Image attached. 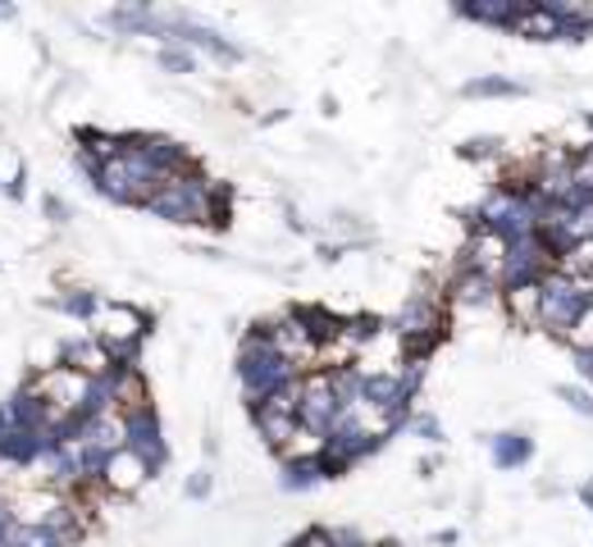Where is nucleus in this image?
<instances>
[{"mask_svg":"<svg viewBox=\"0 0 593 547\" xmlns=\"http://www.w3.org/2000/svg\"><path fill=\"white\" fill-rule=\"evenodd\" d=\"M146 484H151V471L123 448V452L110 456V471H106V484H100V488H106L110 498H138Z\"/></svg>","mask_w":593,"mask_h":547,"instance_id":"9","label":"nucleus"},{"mask_svg":"<svg viewBox=\"0 0 593 547\" xmlns=\"http://www.w3.org/2000/svg\"><path fill=\"white\" fill-rule=\"evenodd\" d=\"M156 64H161L165 73H174V78H188V73L201 69V60L192 56L188 46H161V50H156Z\"/></svg>","mask_w":593,"mask_h":547,"instance_id":"19","label":"nucleus"},{"mask_svg":"<svg viewBox=\"0 0 593 547\" xmlns=\"http://www.w3.org/2000/svg\"><path fill=\"white\" fill-rule=\"evenodd\" d=\"M525 0H461L456 14L479 23V28H494V33H511L515 14H521Z\"/></svg>","mask_w":593,"mask_h":547,"instance_id":"10","label":"nucleus"},{"mask_svg":"<svg viewBox=\"0 0 593 547\" xmlns=\"http://www.w3.org/2000/svg\"><path fill=\"white\" fill-rule=\"evenodd\" d=\"M46 215L56 219V224H69V205L60 197H46Z\"/></svg>","mask_w":593,"mask_h":547,"instance_id":"27","label":"nucleus"},{"mask_svg":"<svg viewBox=\"0 0 593 547\" xmlns=\"http://www.w3.org/2000/svg\"><path fill=\"white\" fill-rule=\"evenodd\" d=\"M60 310V316H69V320H79V324H96V316H100V306H106V297L100 293H92V288H69V293H60L56 301H50Z\"/></svg>","mask_w":593,"mask_h":547,"instance_id":"16","label":"nucleus"},{"mask_svg":"<svg viewBox=\"0 0 593 547\" xmlns=\"http://www.w3.org/2000/svg\"><path fill=\"white\" fill-rule=\"evenodd\" d=\"M234 374H238V388H242V402L247 406H261V402H270L278 393V388H288V383L301 379L297 365L283 356L256 324L242 333V343H238Z\"/></svg>","mask_w":593,"mask_h":547,"instance_id":"1","label":"nucleus"},{"mask_svg":"<svg viewBox=\"0 0 593 547\" xmlns=\"http://www.w3.org/2000/svg\"><path fill=\"white\" fill-rule=\"evenodd\" d=\"M456 155L461 160H471V165H488V160H502L507 155V142L502 138H494V133H484V138H466L456 146Z\"/></svg>","mask_w":593,"mask_h":547,"instance_id":"18","label":"nucleus"},{"mask_svg":"<svg viewBox=\"0 0 593 547\" xmlns=\"http://www.w3.org/2000/svg\"><path fill=\"white\" fill-rule=\"evenodd\" d=\"M370 547H402L398 538H383V543H370Z\"/></svg>","mask_w":593,"mask_h":547,"instance_id":"32","label":"nucleus"},{"mask_svg":"<svg viewBox=\"0 0 593 547\" xmlns=\"http://www.w3.org/2000/svg\"><path fill=\"white\" fill-rule=\"evenodd\" d=\"M352 242H320L316 247V255H320V265H339V260H343V251H347Z\"/></svg>","mask_w":593,"mask_h":547,"instance_id":"26","label":"nucleus"},{"mask_svg":"<svg viewBox=\"0 0 593 547\" xmlns=\"http://www.w3.org/2000/svg\"><path fill=\"white\" fill-rule=\"evenodd\" d=\"M434 475H438V461L425 456V461H420V479H434Z\"/></svg>","mask_w":593,"mask_h":547,"instance_id":"31","label":"nucleus"},{"mask_svg":"<svg viewBox=\"0 0 593 547\" xmlns=\"http://www.w3.org/2000/svg\"><path fill=\"white\" fill-rule=\"evenodd\" d=\"M576 498H580V507H584V511L593 515V475H589V479H584V484L576 488Z\"/></svg>","mask_w":593,"mask_h":547,"instance_id":"29","label":"nucleus"},{"mask_svg":"<svg viewBox=\"0 0 593 547\" xmlns=\"http://www.w3.org/2000/svg\"><path fill=\"white\" fill-rule=\"evenodd\" d=\"M461 96L466 100H521V96H530V83H521V78H511V73H479V78L461 83Z\"/></svg>","mask_w":593,"mask_h":547,"instance_id":"12","label":"nucleus"},{"mask_svg":"<svg viewBox=\"0 0 593 547\" xmlns=\"http://www.w3.org/2000/svg\"><path fill=\"white\" fill-rule=\"evenodd\" d=\"M566 347H593V310L576 324V333H571V343H566Z\"/></svg>","mask_w":593,"mask_h":547,"instance_id":"25","label":"nucleus"},{"mask_svg":"<svg viewBox=\"0 0 593 547\" xmlns=\"http://www.w3.org/2000/svg\"><path fill=\"white\" fill-rule=\"evenodd\" d=\"M429 543H434V547H456V543H461V530H438Z\"/></svg>","mask_w":593,"mask_h":547,"instance_id":"28","label":"nucleus"},{"mask_svg":"<svg viewBox=\"0 0 593 547\" xmlns=\"http://www.w3.org/2000/svg\"><path fill=\"white\" fill-rule=\"evenodd\" d=\"M406 433L420 438V442H429V448H438V442L448 438V433H443V420H438L434 411H420V406H416V415L406 420Z\"/></svg>","mask_w":593,"mask_h":547,"instance_id":"20","label":"nucleus"},{"mask_svg":"<svg viewBox=\"0 0 593 547\" xmlns=\"http://www.w3.org/2000/svg\"><path fill=\"white\" fill-rule=\"evenodd\" d=\"M92 337L110 352V365H128V370H146L142 365V347L151 337V316L142 306H128V301H106L100 316L92 324Z\"/></svg>","mask_w":593,"mask_h":547,"instance_id":"3","label":"nucleus"},{"mask_svg":"<svg viewBox=\"0 0 593 547\" xmlns=\"http://www.w3.org/2000/svg\"><path fill=\"white\" fill-rule=\"evenodd\" d=\"M557 270L553 251L534 238H521V242H507V255H502V270H498V288L511 293V288H538L548 274Z\"/></svg>","mask_w":593,"mask_h":547,"instance_id":"6","label":"nucleus"},{"mask_svg":"<svg viewBox=\"0 0 593 547\" xmlns=\"http://www.w3.org/2000/svg\"><path fill=\"white\" fill-rule=\"evenodd\" d=\"M511 37H525V41H561V23L548 14L544 0H525L521 14L511 23Z\"/></svg>","mask_w":593,"mask_h":547,"instance_id":"13","label":"nucleus"},{"mask_svg":"<svg viewBox=\"0 0 593 547\" xmlns=\"http://www.w3.org/2000/svg\"><path fill=\"white\" fill-rule=\"evenodd\" d=\"M211 492H215V471H211V465H201V471H192V475H188L183 498H188V502H205Z\"/></svg>","mask_w":593,"mask_h":547,"instance_id":"23","label":"nucleus"},{"mask_svg":"<svg viewBox=\"0 0 593 547\" xmlns=\"http://www.w3.org/2000/svg\"><path fill=\"white\" fill-rule=\"evenodd\" d=\"M79 442H92V448H100V452H123V415L119 411H110V415H96V420H83V433H79Z\"/></svg>","mask_w":593,"mask_h":547,"instance_id":"15","label":"nucleus"},{"mask_svg":"<svg viewBox=\"0 0 593 547\" xmlns=\"http://www.w3.org/2000/svg\"><path fill=\"white\" fill-rule=\"evenodd\" d=\"M10 543H14V547H64V543H60V534H56V530H46V525H19Z\"/></svg>","mask_w":593,"mask_h":547,"instance_id":"22","label":"nucleus"},{"mask_svg":"<svg viewBox=\"0 0 593 547\" xmlns=\"http://www.w3.org/2000/svg\"><path fill=\"white\" fill-rule=\"evenodd\" d=\"M571 352V365H576V383H584L593 393V347H566Z\"/></svg>","mask_w":593,"mask_h":547,"instance_id":"24","label":"nucleus"},{"mask_svg":"<svg viewBox=\"0 0 593 547\" xmlns=\"http://www.w3.org/2000/svg\"><path fill=\"white\" fill-rule=\"evenodd\" d=\"M484 448L494 471L511 475V471H525V465L538 456V442L530 438V429H498V433H484Z\"/></svg>","mask_w":593,"mask_h":547,"instance_id":"8","label":"nucleus"},{"mask_svg":"<svg viewBox=\"0 0 593 547\" xmlns=\"http://www.w3.org/2000/svg\"><path fill=\"white\" fill-rule=\"evenodd\" d=\"M283 119H288V110H283V106H278V110H270V115H261V128H270V123H283Z\"/></svg>","mask_w":593,"mask_h":547,"instance_id":"30","label":"nucleus"},{"mask_svg":"<svg viewBox=\"0 0 593 547\" xmlns=\"http://www.w3.org/2000/svg\"><path fill=\"white\" fill-rule=\"evenodd\" d=\"M324 484V475H320V461H316V452H297V456H288V461H278V492H311V488H320Z\"/></svg>","mask_w":593,"mask_h":547,"instance_id":"14","label":"nucleus"},{"mask_svg":"<svg viewBox=\"0 0 593 547\" xmlns=\"http://www.w3.org/2000/svg\"><path fill=\"white\" fill-rule=\"evenodd\" d=\"M553 393H557L566 406H571V411L580 415V420H593V393H589L584 383H576V379H571V383H557Z\"/></svg>","mask_w":593,"mask_h":547,"instance_id":"21","label":"nucleus"},{"mask_svg":"<svg viewBox=\"0 0 593 547\" xmlns=\"http://www.w3.org/2000/svg\"><path fill=\"white\" fill-rule=\"evenodd\" d=\"M593 310V278H576L566 270H553L538 283V329L557 343H571L576 324Z\"/></svg>","mask_w":593,"mask_h":547,"instance_id":"2","label":"nucleus"},{"mask_svg":"<svg viewBox=\"0 0 593 547\" xmlns=\"http://www.w3.org/2000/svg\"><path fill=\"white\" fill-rule=\"evenodd\" d=\"M343 402L333 397V383L329 370H306L301 374V406H297V429L306 433L320 448V442L333 433V425L343 420Z\"/></svg>","mask_w":593,"mask_h":547,"instance_id":"5","label":"nucleus"},{"mask_svg":"<svg viewBox=\"0 0 593 547\" xmlns=\"http://www.w3.org/2000/svg\"><path fill=\"white\" fill-rule=\"evenodd\" d=\"M123 415V448L133 452L151 479L165 475L169 471V461H174V448H169V438H165V420H161V411L156 406H133V411H119Z\"/></svg>","mask_w":593,"mask_h":547,"instance_id":"4","label":"nucleus"},{"mask_svg":"<svg viewBox=\"0 0 593 547\" xmlns=\"http://www.w3.org/2000/svg\"><path fill=\"white\" fill-rule=\"evenodd\" d=\"M502 310L515 329H538V288H511L502 293Z\"/></svg>","mask_w":593,"mask_h":547,"instance_id":"17","label":"nucleus"},{"mask_svg":"<svg viewBox=\"0 0 593 547\" xmlns=\"http://www.w3.org/2000/svg\"><path fill=\"white\" fill-rule=\"evenodd\" d=\"M293 316L301 320V329L311 333V343L320 347V352H329L333 343H339V333H343V316H333L329 306H316V301H301V306H288ZM320 365V360H316Z\"/></svg>","mask_w":593,"mask_h":547,"instance_id":"11","label":"nucleus"},{"mask_svg":"<svg viewBox=\"0 0 593 547\" xmlns=\"http://www.w3.org/2000/svg\"><path fill=\"white\" fill-rule=\"evenodd\" d=\"M443 301L452 310H471V316H479V310H494L502 306V288L494 274H479V270H452L448 283H443Z\"/></svg>","mask_w":593,"mask_h":547,"instance_id":"7","label":"nucleus"}]
</instances>
